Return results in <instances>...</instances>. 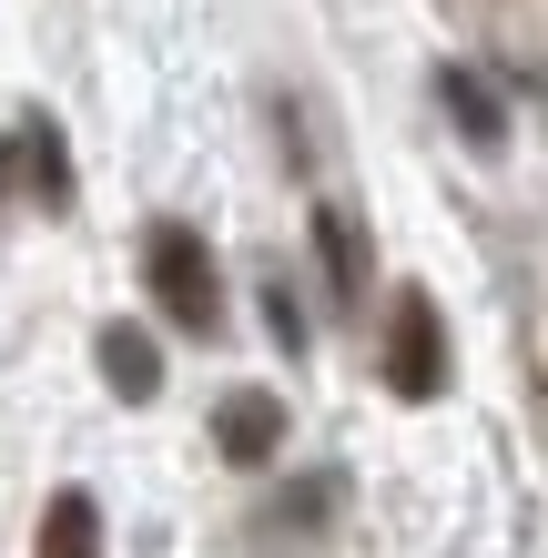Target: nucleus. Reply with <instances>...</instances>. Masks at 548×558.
<instances>
[{
  "instance_id": "nucleus-6",
  "label": "nucleus",
  "mask_w": 548,
  "mask_h": 558,
  "mask_svg": "<svg viewBox=\"0 0 548 558\" xmlns=\"http://www.w3.org/2000/svg\"><path fill=\"white\" fill-rule=\"evenodd\" d=\"M437 92H447V122H458L467 143H488V153L508 143V112H498V92L477 82V72H458V61H447V72H437Z\"/></svg>"
},
{
  "instance_id": "nucleus-4",
  "label": "nucleus",
  "mask_w": 548,
  "mask_h": 558,
  "mask_svg": "<svg viewBox=\"0 0 548 558\" xmlns=\"http://www.w3.org/2000/svg\"><path fill=\"white\" fill-rule=\"evenodd\" d=\"M92 355H102V386H112V397L122 407H153V397H163V355H153V336H143V325H102V336H92Z\"/></svg>"
},
{
  "instance_id": "nucleus-3",
  "label": "nucleus",
  "mask_w": 548,
  "mask_h": 558,
  "mask_svg": "<svg viewBox=\"0 0 548 558\" xmlns=\"http://www.w3.org/2000/svg\"><path fill=\"white\" fill-rule=\"evenodd\" d=\"M214 447L234 457V468H265V457L284 447V397H265V386H234V397L214 407Z\"/></svg>"
},
{
  "instance_id": "nucleus-8",
  "label": "nucleus",
  "mask_w": 548,
  "mask_h": 558,
  "mask_svg": "<svg viewBox=\"0 0 548 558\" xmlns=\"http://www.w3.org/2000/svg\"><path fill=\"white\" fill-rule=\"evenodd\" d=\"M315 234H326V275H336V294H366V244H356V223L326 204V214H315Z\"/></svg>"
},
{
  "instance_id": "nucleus-9",
  "label": "nucleus",
  "mask_w": 548,
  "mask_h": 558,
  "mask_svg": "<svg viewBox=\"0 0 548 558\" xmlns=\"http://www.w3.org/2000/svg\"><path fill=\"white\" fill-rule=\"evenodd\" d=\"M265 325H275L284 355H305V315H295V294H284V284H265Z\"/></svg>"
},
{
  "instance_id": "nucleus-7",
  "label": "nucleus",
  "mask_w": 548,
  "mask_h": 558,
  "mask_svg": "<svg viewBox=\"0 0 548 558\" xmlns=\"http://www.w3.org/2000/svg\"><path fill=\"white\" fill-rule=\"evenodd\" d=\"M21 153H31V193H41V204L61 214V204H72V153H61V133H51L41 112L21 122Z\"/></svg>"
},
{
  "instance_id": "nucleus-1",
  "label": "nucleus",
  "mask_w": 548,
  "mask_h": 558,
  "mask_svg": "<svg viewBox=\"0 0 548 558\" xmlns=\"http://www.w3.org/2000/svg\"><path fill=\"white\" fill-rule=\"evenodd\" d=\"M143 284L183 336H223V275H214V244L193 223H153L143 234Z\"/></svg>"
},
{
  "instance_id": "nucleus-2",
  "label": "nucleus",
  "mask_w": 548,
  "mask_h": 558,
  "mask_svg": "<svg viewBox=\"0 0 548 558\" xmlns=\"http://www.w3.org/2000/svg\"><path fill=\"white\" fill-rule=\"evenodd\" d=\"M386 386H397L406 407L447 397V325H437V305H427L416 284L386 305Z\"/></svg>"
},
{
  "instance_id": "nucleus-5",
  "label": "nucleus",
  "mask_w": 548,
  "mask_h": 558,
  "mask_svg": "<svg viewBox=\"0 0 548 558\" xmlns=\"http://www.w3.org/2000/svg\"><path fill=\"white\" fill-rule=\"evenodd\" d=\"M41 558H102V508H92V487H61L41 508Z\"/></svg>"
}]
</instances>
